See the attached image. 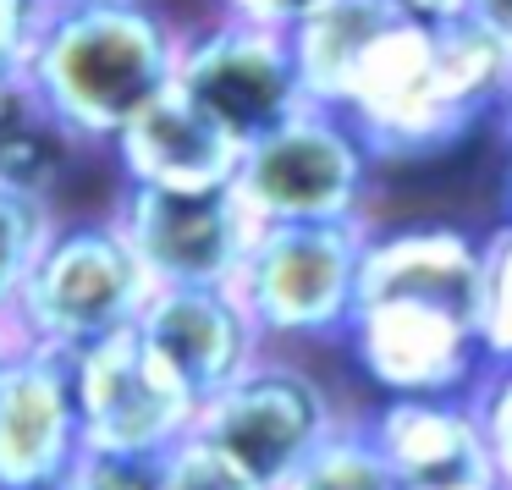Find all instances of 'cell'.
I'll use <instances>...</instances> for the list:
<instances>
[{
	"mask_svg": "<svg viewBox=\"0 0 512 490\" xmlns=\"http://www.w3.org/2000/svg\"><path fill=\"white\" fill-rule=\"evenodd\" d=\"M369 221L259 226L232 292L270 353L342 347L353 320V276Z\"/></svg>",
	"mask_w": 512,
	"mask_h": 490,
	"instance_id": "5b68a950",
	"label": "cell"
},
{
	"mask_svg": "<svg viewBox=\"0 0 512 490\" xmlns=\"http://www.w3.org/2000/svg\"><path fill=\"white\" fill-rule=\"evenodd\" d=\"M133 336L149 364L193 402V413L265 353L232 287H155L133 320Z\"/></svg>",
	"mask_w": 512,
	"mask_h": 490,
	"instance_id": "8fae6325",
	"label": "cell"
},
{
	"mask_svg": "<svg viewBox=\"0 0 512 490\" xmlns=\"http://www.w3.org/2000/svg\"><path fill=\"white\" fill-rule=\"evenodd\" d=\"M507 221H512V171H507Z\"/></svg>",
	"mask_w": 512,
	"mask_h": 490,
	"instance_id": "f1b7e54d",
	"label": "cell"
},
{
	"mask_svg": "<svg viewBox=\"0 0 512 490\" xmlns=\"http://www.w3.org/2000/svg\"><path fill=\"white\" fill-rule=\"evenodd\" d=\"M50 6H56V0H50Z\"/></svg>",
	"mask_w": 512,
	"mask_h": 490,
	"instance_id": "f546056e",
	"label": "cell"
},
{
	"mask_svg": "<svg viewBox=\"0 0 512 490\" xmlns=\"http://www.w3.org/2000/svg\"><path fill=\"white\" fill-rule=\"evenodd\" d=\"M402 17L408 12H402L397 0H320L309 17H298L287 28V39H292V61H298L303 94L314 105H331L336 111L347 83H353V72H358V61Z\"/></svg>",
	"mask_w": 512,
	"mask_h": 490,
	"instance_id": "9a60e30c",
	"label": "cell"
},
{
	"mask_svg": "<svg viewBox=\"0 0 512 490\" xmlns=\"http://www.w3.org/2000/svg\"><path fill=\"white\" fill-rule=\"evenodd\" d=\"M320 0H215V12L226 17H243V23H259V28H281L287 34L298 17H309Z\"/></svg>",
	"mask_w": 512,
	"mask_h": 490,
	"instance_id": "cb8c5ba5",
	"label": "cell"
},
{
	"mask_svg": "<svg viewBox=\"0 0 512 490\" xmlns=\"http://www.w3.org/2000/svg\"><path fill=\"white\" fill-rule=\"evenodd\" d=\"M149 292L155 287L133 259L127 237L116 232L111 210L61 215L6 325L23 347H50L61 358H78L83 347L105 342V336L133 331Z\"/></svg>",
	"mask_w": 512,
	"mask_h": 490,
	"instance_id": "277c9868",
	"label": "cell"
},
{
	"mask_svg": "<svg viewBox=\"0 0 512 490\" xmlns=\"http://www.w3.org/2000/svg\"><path fill=\"white\" fill-rule=\"evenodd\" d=\"M490 122H496V133L507 138V149H512V78H507V89H501V100H496V116H490Z\"/></svg>",
	"mask_w": 512,
	"mask_h": 490,
	"instance_id": "4316f807",
	"label": "cell"
},
{
	"mask_svg": "<svg viewBox=\"0 0 512 490\" xmlns=\"http://www.w3.org/2000/svg\"><path fill=\"white\" fill-rule=\"evenodd\" d=\"M375 149L331 105H303L237 155L232 188L259 226L369 221Z\"/></svg>",
	"mask_w": 512,
	"mask_h": 490,
	"instance_id": "8992f818",
	"label": "cell"
},
{
	"mask_svg": "<svg viewBox=\"0 0 512 490\" xmlns=\"http://www.w3.org/2000/svg\"><path fill=\"white\" fill-rule=\"evenodd\" d=\"M463 17L479 23L485 34H496L512 50V0H463Z\"/></svg>",
	"mask_w": 512,
	"mask_h": 490,
	"instance_id": "d4e9b609",
	"label": "cell"
},
{
	"mask_svg": "<svg viewBox=\"0 0 512 490\" xmlns=\"http://www.w3.org/2000/svg\"><path fill=\"white\" fill-rule=\"evenodd\" d=\"M468 402H474L479 424H485L501 490H512V369H485V380L468 391Z\"/></svg>",
	"mask_w": 512,
	"mask_h": 490,
	"instance_id": "7402d4cb",
	"label": "cell"
},
{
	"mask_svg": "<svg viewBox=\"0 0 512 490\" xmlns=\"http://www.w3.org/2000/svg\"><path fill=\"white\" fill-rule=\"evenodd\" d=\"M83 452H166L193 430V402L149 364L133 331L83 347L72 358Z\"/></svg>",
	"mask_w": 512,
	"mask_h": 490,
	"instance_id": "30bf717a",
	"label": "cell"
},
{
	"mask_svg": "<svg viewBox=\"0 0 512 490\" xmlns=\"http://www.w3.org/2000/svg\"><path fill=\"white\" fill-rule=\"evenodd\" d=\"M512 78V50L468 17H402L358 61L336 111L358 127L375 160H430L496 116Z\"/></svg>",
	"mask_w": 512,
	"mask_h": 490,
	"instance_id": "7a4b0ae2",
	"label": "cell"
},
{
	"mask_svg": "<svg viewBox=\"0 0 512 490\" xmlns=\"http://www.w3.org/2000/svg\"><path fill=\"white\" fill-rule=\"evenodd\" d=\"M342 408H336L331 386L303 364L298 353H259L221 397H210L193 413V435L210 441L221 457H232L248 479L276 490L281 479L309 457L336 430Z\"/></svg>",
	"mask_w": 512,
	"mask_h": 490,
	"instance_id": "52a82bcc",
	"label": "cell"
},
{
	"mask_svg": "<svg viewBox=\"0 0 512 490\" xmlns=\"http://www.w3.org/2000/svg\"><path fill=\"white\" fill-rule=\"evenodd\" d=\"M116 232L144 265L149 287H232L259 221L237 188H133L122 182L111 204Z\"/></svg>",
	"mask_w": 512,
	"mask_h": 490,
	"instance_id": "9c48e42d",
	"label": "cell"
},
{
	"mask_svg": "<svg viewBox=\"0 0 512 490\" xmlns=\"http://www.w3.org/2000/svg\"><path fill=\"white\" fill-rule=\"evenodd\" d=\"M397 6L413 23H452V17H463V0H397Z\"/></svg>",
	"mask_w": 512,
	"mask_h": 490,
	"instance_id": "484cf974",
	"label": "cell"
},
{
	"mask_svg": "<svg viewBox=\"0 0 512 490\" xmlns=\"http://www.w3.org/2000/svg\"><path fill=\"white\" fill-rule=\"evenodd\" d=\"M342 347L386 397H468L485 380L479 232L457 221L369 226Z\"/></svg>",
	"mask_w": 512,
	"mask_h": 490,
	"instance_id": "6da1fadb",
	"label": "cell"
},
{
	"mask_svg": "<svg viewBox=\"0 0 512 490\" xmlns=\"http://www.w3.org/2000/svg\"><path fill=\"white\" fill-rule=\"evenodd\" d=\"M56 221H61L56 204L0 188V320H12V303H17V292H23L34 259L45 254Z\"/></svg>",
	"mask_w": 512,
	"mask_h": 490,
	"instance_id": "ac0fdd59",
	"label": "cell"
},
{
	"mask_svg": "<svg viewBox=\"0 0 512 490\" xmlns=\"http://www.w3.org/2000/svg\"><path fill=\"white\" fill-rule=\"evenodd\" d=\"M17 353V336H12V325L0 320V369H6V358Z\"/></svg>",
	"mask_w": 512,
	"mask_h": 490,
	"instance_id": "83f0119b",
	"label": "cell"
},
{
	"mask_svg": "<svg viewBox=\"0 0 512 490\" xmlns=\"http://www.w3.org/2000/svg\"><path fill=\"white\" fill-rule=\"evenodd\" d=\"M160 490H265L259 479H248L232 457H221L210 441L199 435H182V441L166 446L160 457Z\"/></svg>",
	"mask_w": 512,
	"mask_h": 490,
	"instance_id": "ffe728a7",
	"label": "cell"
},
{
	"mask_svg": "<svg viewBox=\"0 0 512 490\" xmlns=\"http://www.w3.org/2000/svg\"><path fill=\"white\" fill-rule=\"evenodd\" d=\"M397 490H501L468 397H386L364 413Z\"/></svg>",
	"mask_w": 512,
	"mask_h": 490,
	"instance_id": "4fadbf2b",
	"label": "cell"
},
{
	"mask_svg": "<svg viewBox=\"0 0 512 490\" xmlns=\"http://www.w3.org/2000/svg\"><path fill=\"white\" fill-rule=\"evenodd\" d=\"M182 28L160 0H56L23 83L94 155L177 83Z\"/></svg>",
	"mask_w": 512,
	"mask_h": 490,
	"instance_id": "3957f363",
	"label": "cell"
},
{
	"mask_svg": "<svg viewBox=\"0 0 512 490\" xmlns=\"http://www.w3.org/2000/svg\"><path fill=\"white\" fill-rule=\"evenodd\" d=\"M83 463L72 358L23 347L0 369V490H61Z\"/></svg>",
	"mask_w": 512,
	"mask_h": 490,
	"instance_id": "7c38bea8",
	"label": "cell"
},
{
	"mask_svg": "<svg viewBox=\"0 0 512 490\" xmlns=\"http://www.w3.org/2000/svg\"><path fill=\"white\" fill-rule=\"evenodd\" d=\"M479 347L485 369H512V221L479 232Z\"/></svg>",
	"mask_w": 512,
	"mask_h": 490,
	"instance_id": "d6986e66",
	"label": "cell"
},
{
	"mask_svg": "<svg viewBox=\"0 0 512 490\" xmlns=\"http://www.w3.org/2000/svg\"><path fill=\"white\" fill-rule=\"evenodd\" d=\"M276 490H397V479L380 457L369 419L364 413H342L336 430L320 446H309V457H298V468Z\"/></svg>",
	"mask_w": 512,
	"mask_h": 490,
	"instance_id": "e0dca14e",
	"label": "cell"
},
{
	"mask_svg": "<svg viewBox=\"0 0 512 490\" xmlns=\"http://www.w3.org/2000/svg\"><path fill=\"white\" fill-rule=\"evenodd\" d=\"M45 12H50V0H0V89L23 83L34 39L45 28Z\"/></svg>",
	"mask_w": 512,
	"mask_h": 490,
	"instance_id": "603a6c76",
	"label": "cell"
},
{
	"mask_svg": "<svg viewBox=\"0 0 512 490\" xmlns=\"http://www.w3.org/2000/svg\"><path fill=\"white\" fill-rule=\"evenodd\" d=\"M171 89L199 116H210L237 149H248L254 138H265L270 127H281L292 111L309 105L298 61H292V39L281 28H259L226 12L182 28Z\"/></svg>",
	"mask_w": 512,
	"mask_h": 490,
	"instance_id": "ba28073f",
	"label": "cell"
},
{
	"mask_svg": "<svg viewBox=\"0 0 512 490\" xmlns=\"http://www.w3.org/2000/svg\"><path fill=\"white\" fill-rule=\"evenodd\" d=\"M61 490H67V485H61Z\"/></svg>",
	"mask_w": 512,
	"mask_h": 490,
	"instance_id": "4dcf8cb0",
	"label": "cell"
},
{
	"mask_svg": "<svg viewBox=\"0 0 512 490\" xmlns=\"http://www.w3.org/2000/svg\"><path fill=\"white\" fill-rule=\"evenodd\" d=\"M160 457L166 452H83L67 490H160Z\"/></svg>",
	"mask_w": 512,
	"mask_h": 490,
	"instance_id": "44dd1931",
	"label": "cell"
},
{
	"mask_svg": "<svg viewBox=\"0 0 512 490\" xmlns=\"http://www.w3.org/2000/svg\"><path fill=\"white\" fill-rule=\"evenodd\" d=\"M105 155L133 188H226L243 149L210 116L193 111L177 89H166L111 138Z\"/></svg>",
	"mask_w": 512,
	"mask_h": 490,
	"instance_id": "5bb4252c",
	"label": "cell"
},
{
	"mask_svg": "<svg viewBox=\"0 0 512 490\" xmlns=\"http://www.w3.org/2000/svg\"><path fill=\"white\" fill-rule=\"evenodd\" d=\"M89 155L28 83L0 89V188L56 204L61 182Z\"/></svg>",
	"mask_w": 512,
	"mask_h": 490,
	"instance_id": "2e32d148",
	"label": "cell"
}]
</instances>
